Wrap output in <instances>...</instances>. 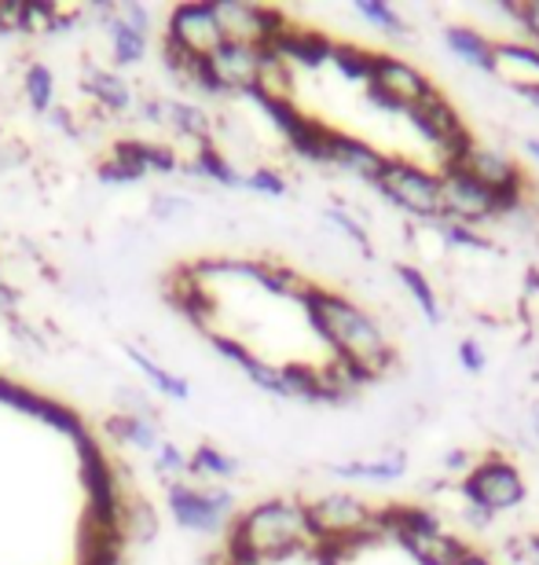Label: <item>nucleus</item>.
I'll return each mask as SVG.
<instances>
[{"label": "nucleus", "instance_id": "46", "mask_svg": "<svg viewBox=\"0 0 539 565\" xmlns=\"http://www.w3.org/2000/svg\"><path fill=\"white\" fill-rule=\"evenodd\" d=\"M48 121H52V129L71 132V137L77 132V126H74V115H71V110H66V107H52V110H48Z\"/></svg>", "mask_w": 539, "mask_h": 565}, {"label": "nucleus", "instance_id": "44", "mask_svg": "<svg viewBox=\"0 0 539 565\" xmlns=\"http://www.w3.org/2000/svg\"><path fill=\"white\" fill-rule=\"evenodd\" d=\"M126 547H96L88 555H77V565H121Z\"/></svg>", "mask_w": 539, "mask_h": 565}, {"label": "nucleus", "instance_id": "21", "mask_svg": "<svg viewBox=\"0 0 539 565\" xmlns=\"http://www.w3.org/2000/svg\"><path fill=\"white\" fill-rule=\"evenodd\" d=\"M85 93L93 96L96 107H104L107 115H129V110L137 107L132 85L118 71H107V66H88V71H85Z\"/></svg>", "mask_w": 539, "mask_h": 565}, {"label": "nucleus", "instance_id": "23", "mask_svg": "<svg viewBox=\"0 0 539 565\" xmlns=\"http://www.w3.org/2000/svg\"><path fill=\"white\" fill-rule=\"evenodd\" d=\"M496 63L514 88L539 82V49L532 41H496Z\"/></svg>", "mask_w": 539, "mask_h": 565}, {"label": "nucleus", "instance_id": "35", "mask_svg": "<svg viewBox=\"0 0 539 565\" xmlns=\"http://www.w3.org/2000/svg\"><path fill=\"white\" fill-rule=\"evenodd\" d=\"M323 221H327L331 228H338L349 243H356V246H359V254H364V257H375V246H370L367 228L353 217L349 210H342V206H327V210H323Z\"/></svg>", "mask_w": 539, "mask_h": 565}, {"label": "nucleus", "instance_id": "45", "mask_svg": "<svg viewBox=\"0 0 539 565\" xmlns=\"http://www.w3.org/2000/svg\"><path fill=\"white\" fill-rule=\"evenodd\" d=\"M15 309H19V290L0 287V320H15Z\"/></svg>", "mask_w": 539, "mask_h": 565}, {"label": "nucleus", "instance_id": "50", "mask_svg": "<svg viewBox=\"0 0 539 565\" xmlns=\"http://www.w3.org/2000/svg\"><path fill=\"white\" fill-rule=\"evenodd\" d=\"M521 147H525V154H529L532 162L539 166V137H525V140H521Z\"/></svg>", "mask_w": 539, "mask_h": 565}, {"label": "nucleus", "instance_id": "12", "mask_svg": "<svg viewBox=\"0 0 539 565\" xmlns=\"http://www.w3.org/2000/svg\"><path fill=\"white\" fill-rule=\"evenodd\" d=\"M162 41H170L173 49L187 52V55L206 60V55L224 41L220 22L213 15V4H206V0H202V4H176L170 11V19H165Z\"/></svg>", "mask_w": 539, "mask_h": 565}, {"label": "nucleus", "instance_id": "5", "mask_svg": "<svg viewBox=\"0 0 539 565\" xmlns=\"http://www.w3.org/2000/svg\"><path fill=\"white\" fill-rule=\"evenodd\" d=\"M459 495H463L470 507H477V511L496 518V514L518 511V507L525 503V495H529V489H525L521 470L514 467L510 459H503L492 451V456L474 462V467L463 473V481H459Z\"/></svg>", "mask_w": 539, "mask_h": 565}, {"label": "nucleus", "instance_id": "38", "mask_svg": "<svg viewBox=\"0 0 539 565\" xmlns=\"http://www.w3.org/2000/svg\"><path fill=\"white\" fill-rule=\"evenodd\" d=\"M242 188L254 191V195H268V199L287 195V180H283V173H276V169H254V173H246Z\"/></svg>", "mask_w": 539, "mask_h": 565}, {"label": "nucleus", "instance_id": "22", "mask_svg": "<svg viewBox=\"0 0 539 565\" xmlns=\"http://www.w3.org/2000/svg\"><path fill=\"white\" fill-rule=\"evenodd\" d=\"M104 429L110 434V440H115V445H129V448H137V451H151V456L162 445L159 419H148V415H126V412H118V415H110V419L104 423Z\"/></svg>", "mask_w": 539, "mask_h": 565}, {"label": "nucleus", "instance_id": "28", "mask_svg": "<svg viewBox=\"0 0 539 565\" xmlns=\"http://www.w3.org/2000/svg\"><path fill=\"white\" fill-rule=\"evenodd\" d=\"M375 60H378V52L364 49V44H356V41H334L331 66L349 85H364L367 88L370 77H375Z\"/></svg>", "mask_w": 539, "mask_h": 565}, {"label": "nucleus", "instance_id": "51", "mask_svg": "<svg viewBox=\"0 0 539 565\" xmlns=\"http://www.w3.org/2000/svg\"><path fill=\"white\" fill-rule=\"evenodd\" d=\"M459 565H492L485 555H477V551H466V555H463V562H459Z\"/></svg>", "mask_w": 539, "mask_h": 565}, {"label": "nucleus", "instance_id": "10", "mask_svg": "<svg viewBox=\"0 0 539 565\" xmlns=\"http://www.w3.org/2000/svg\"><path fill=\"white\" fill-rule=\"evenodd\" d=\"M213 15L220 22L224 41H242L254 49L276 41V33L287 26V11L268 4H246V0H213Z\"/></svg>", "mask_w": 539, "mask_h": 565}, {"label": "nucleus", "instance_id": "26", "mask_svg": "<svg viewBox=\"0 0 539 565\" xmlns=\"http://www.w3.org/2000/svg\"><path fill=\"white\" fill-rule=\"evenodd\" d=\"M392 273H397L400 287L411 294L414 309H419V312L425 316V320L433 323V327H441V320H444V309H441V298H436V290H433L430 276H425L422 268H419V265H411V262L392 265Z\"/></svg>", "mask_w": 539, "mask_h": 565}, {"label": "nucleus", "instance_id": "41", "mask_svg": "<svg viewBox=\"0 0 539 565\" xmlns=\"http://www.w3.org/2000/svg\"><path fill=\"white\" fill-rule=\"evenodd\" d=\"M459 364H463V371H470V375H481L485 371V349H481V342L477 338H463L459 342Z\"/></svg>", "mask_w": 539, "mask_h": 565}, {"label": "nucleus", "instance_id": "14", "mask_svg": "<svg viewBox=\"0 0 539 565\" xmlns=\"http://www.w3.org/2000/svg\"><path fill=\"white\" fill-rule=\"evenodd\" d=\"M213 77H217L224 96H250L257 88V66H261V49L242 41H220L217 49L206 55Z\"/></svg>", "mask_w": 539, "mask_h": 565}, {"label": "nucleus", "instance_id": "2", "mask_svg": "<svg viewBox=\"0 0 539 565\" xmlns=\"http://www.w3.org/2000/svg\"><path fill=\"white\" fill-rule=\"evenodd\" d=\"M312 331L320 334V342H327L334 349V356H345L370 371L375 379H381L392 367V349L386 331L378 327V320L367 309H359L356 301L331 294L312 282V290L301 298Z\"/></svg>", "mask_w": 539, "mask_h": 565}, {"label": "nucleus", "instance_id": "40", "mask_svg": "<svg viewBox=\"0 0 539 565\" xmlns=\"http://www.w3.org/2000/svg\"><path fill=\"white\" fill-rule=\"evenodd\" d=\"M191 202L184 195H154L151 199V213L154 221H176V217H187Z\"/></svg>", "mask_w": 539, "mask_h": 565}, {"label": "nucleus", "instance_id": "25", "mask_svg": "<svg viewBox=\"0 0 539 565\" xmlns=\"http://www.w3.org/2000/svg\"><path fill=\"white\" fill-rule=\"evenodd\" d=\"M180 173H191V177H198V180H209V184H217V188H228V191H235V188H242V173L235 169L228 158H224L220 151H217V143H206V147H198L195 151V158L184 166L180 162Z\"/></svg>", "mask_w": 539, "mask_h": 565}, {"label": "nucleus", "instance_id": "15", "mask_svg": "<svg viewBox=\"0 0 539 565\" xmlns=\"http://www.w3.org/2000/svg\"><path fill=\"white\" fill-rule=\"evenodd\" d=\"M397 544L408 551V555L419 562V565H459L466 555V540L448 533V529L436 522V525H414V529H400Z\"/></svg>", "mask_w": 539, "mask_h": 565}, {"label": "nucleus", "instance_id": "49", "mask_svg": "<svg viewBox=\"0 0 539 565\" xmlns=\"http://www.w3.org/2000/svg\"><path fill=\"white\" fill-rule=\"evenodd\" d=\"M525 558H529L532 565H539V533L525 536Z\"/></svg>", "mask_w": 539, "mask_h": 565}, {"label": "nucleus", "instance_id": "19", "mask_svg": "<svg viewBox=\"0 0 539 565\" xmlns=\"http://www.w3.org/2000/svg\"><path fill=\"white\" fill-rule=\"evenodd\" d=\"M334 478L342 481H370V484H389L400 481L408 473V451L403 448H386L375 459H349V462H331L327 467Z\"/></svg>", "mask_w": 539, "mask_h": 565}, {"label": "nucleus", "instance_id": "43", "mask_svg": "<svg viewBox=\"0 0 539 565\" xmlns=\"http://www.w3.org/2000/svg\"><path fill=\"white\" fill-rule=\"evenodd\" d=\"M118 19L121 22H129L132 30H140V33H148L151 30V11L143 8V4H118Z\"/></svg>", "mask_w": 539, "mask_h": 565}, {"label": "nucleus", "instance_id": "7", "mask_svg": "<svg viewBox=\"0 0 539 565\" xmlns=\"http://www.w3.org/2000/svg\"><path fill=\"white\" fill-rule=\"evenodd\" d=\"M165 500H170L173 522L198 536L220 533V529L231 525V518H235V495H231V489H224V484L198 489V484L176 481V484H170Z\"/></svg>", "mask_w": 539, "mask_h": 565}, {"label": "nucleus", "instance_id": "53", "mask_svg": "<svg viewBox=\"0 0 539 565\" xmlns=\"http://www.w3.org/2000/svg\"><path fill=\"white\" fill-rule=\"evenodd\" d=\"M536 379H539V367H536Z\"/></svg>", "mask_w": 539, "mask_h": 565}, {"label": "nucleus", "instance_id": "31", "mask_svg": "<svg viewBox=\"0 0 539 565\" xmlns=\"http://www.w3.org/2000/svg\"><path fill=\"white\" fill-rule=\"evenodd\" d=\"M126 356L137 364L140 371H143V379L151 382L154 390L162 393V397H170V401H187L191 397V390H187V382L180 379V375H173V371H165L159 360H151L143 349H137V345H126Z\"/></svg>", "mask_w": 539, "mask_h": 565}, {"label": "nucleus", "instance_id": "32", "mask_svg": "<svg viewBox=\"0 0 539 565\" xmlns=\"http://www.w3.org/2000/svg\"><path fill=\"white\" fill-rule=\"evenodd\" d=\"M107 38H110V52H115V63L121 66H137L148 55V33L132 30L118 15L107 22Z\"/></svg>", "mask_w": 539, "mask_h": 565}, {"label": "nucleus", "instance_id": "11", "mask_svg": "<svg viewBox=\"0 0 539 565\" xmlns=\"http://www.w3.org/2000/svg\"><path fill=\"white\" fill-rule=\"evenodd\" d=\"M463 173H470L477 184H485L488 191H496L507 202H518L525 206V191H529V177L525 169L514 162L507 151H496V147H481L474 143L463 158Z\"/></svg>", "mask_w": 539, "mask_h": 565}, {"label": "nucleus", "instance_id": "36", "mask_svg": "<svg viewBox=\"0 0 539 565\" xmlns=\"http://www.w3.org/2000/svg\"><path fill=\"white\" fill-rule=\"evenodd\" d=\"M433 228L441 232V239H444L448 246H459V250H492V243H488L477 228H470V224H459V221H433Z\"/></svg>", "mask_w": 539, "mask_h": 565}, {"label": "nucleus", "instance_id": "18", "mask_svg": "<svg viewBox=\"0 0 539 565\" xmlns=\"http://www.w3.org/2000/svg\"><path fill=\"white\" fill-rule=\"evenodd\" d=\"M444 49L455 55L459 63H466L470 71L496 77L499 63H496V41L485 38L474 26H444Z\"/></svg>", "mask_w": 539, "mask_h": 565}, {"label": "nucleus", "instance_id": "9", "mask_svg": "<svg viewBox=\"0 0 539 565\" xmlns=\"http://www.w3.org/2000/svg\"><path fill=\"white\" fill-rule=\"evenodd\" d=\"M148 173H180V158L173 147L154 140H121L104 162L96 166L99 184H140Z\"/></svg>", "mask_w": 539, "mask_h": 565}, {"label": "nucleus", "instance_id": "4", "mask_svg": "<svg viewBox=\"0 0 539 565\" xmlns=\"http://www.w3.org/2000/svg\"><path fill=\"white\" fill-rule=\"evenodd\" d=\"M375 191L408 217L419 221H441V177L430 173L425 166L411 162V158L386 154V166L375 180Z\"/></svg>", "mask_w": 539, "mask_h": 565}, {"label": "nucleus", "instance_id": "24", "mask_svg": "<svg viewBox=\"0 0 539 565\" xmlns=\"http://www.w3.org/2000/svg\"><path fill=\"white\" fill-rule=\"evenodd\" d=\"M165 126H170L176 137L195 140L198 147L213 143V132H217L206 110L198 104H187V99H165Z\"/></svg>", "mask_w": 539, "mask_h": 565}, {"label": "nucleus", "instance_id": "30", "mask_svg": "<svg viewBox=\"0 0 539 565\" xmlns=\"http://www.w3.org/2000/svg\"><path fill=\"white\" fill-rule=\"evenodd\" d=\"M294 74L298 71L276 49H261V66H257V88H254V93L294 99Z\"/></svg>", "mask_w": 539, "mask_h": 565}, {"label": "nucleus", "instance_id": "39", "mask_svg": "<svg viewBox=\"0 0 539 565\" xmlns=\"http://www.w3.org/2000/svg\"><path fill=\"white\" fill-rule=\"evenodd\" d=\"M503 15H510L518 26L529 33L539 49V0H518V4H503Z\"/></svg>", "mask_w": 539, "mask_h": 565}, {"label": "nucleus", "instance_id": "47", "mask_svg": "<svg viewBox=\"0 0 539 565\" xmlns=\"http://www.w3.org/2000/svg\"><path fill=\"white\" fill-rule=\"evenodd\" d=\"M470 467H474V462H470V456H466V451L463 448H455V451H444V470L448 473H466Z\"/></svg>", "mask_w": 539, "mask_h": 565}, {"label": "nucleus", "instance_id": "48", "mask_svg": "<svg viewBox=\"0 0 539 565\" xmlns=\"http://www.w3.org/2000/svg\"><path fill=\"white\" fill-rule=\"evenodd\" d=\"M518 96L525 99V104H532V107L539 110V82H532V85H518Z\"/></svg>", "mask_w": 539, "mask_h": 565}, {"label": "nucleus", "instance_id": "6", "mask_svg": "<svg viewBox=\"0 0 539 565\" xmlns=\"http://www.w3.org/2000/svg\"><path fill=\"white\" fill-rule=\"evenodd\" d=\"M441 177V221H459V224H488L499 217H510L521 206L518 202H507L496 191H488L485 184H477L474 177L463 173V169H448Z\"/></svg>", "mask_w": 539, "mask_h": 565}, {"label": "nucleus", "instance_id": "13", "mask_svg": "<svg viewBox=\"0 0 539 565\" xmlns=\"http://www.w3.org/2000/svg\"><path fill=\"white\" fill-rule=\"evenodd\" d=\"M403 118H408L411 126L419 129V137L425 143H433L436 151H444V147H452L455 140L470 137L463 115L455 110V104L448 99L444 88H436V85L419 99V104H411L403 110Z\"/></svg>", "mask_w": 539, "mask_h": 565}, {"label": "nucleus", "instance_id": "52", "mask_svg": "<svg viewBox=\"0 0 539 565\" xmlns=\"http://www.w3.org/2000/svg\"><path fill=\"white\" fill-rule=\"evenodd\" d=\"M529 423H532V434L539 437V404H532V412H529Z\"/></svg>", "mask_w": 539, "mask_h": 565}, {"label": "nucleus", "instance_id": "37", "mask_svg": "<svg viewBox=\"0 0 539 565\" xmlns=\"http://www.w3.org/2000/svg\"><path fill=\"white\" fill-rule=\"evenodd\" d=\"M154 473H159V478H165L170 484L187 478V456L173 445V440H162L159 451H154Z\"/></svg>", "mask_w": 539, "mask_h": 565}, {"label": "nucleus", "instance_id": "27", "mask_svg": "<svg viewBox=\"0 0 539 565\" xmlns=\"http://www.w3.org/2000/svg\"><path fill=\"white\" fill-rule=\"evenodd\" d=\"M121 540L129 544H151L154 536H159V514H154V507L143 500V495H126V503H121Z\"/></svg>", "mask_w": 539, "mask_h": 565}, {"label": "nucleus", "instance_id": "1", "mask_svg": "<svg viewBox=\"0 0 539 565\" xmlns=\"http://www.w3.org/2000/svg\"><path fill=\"white\" fill-rule=\"evenodd\" d=\"M312 551L305 503L261 500L231 518L224 540V562L231 565H272Z\"/></svg>", "mask_w": 539, "mask_h": 565}, {"label": "nucleus", "instance_id": "29", "mask_svg": "<svg viewBox=\"0 0 539 565\" xmlns=\"http://www.w3.org/2000/svg\"><path fill=\"white\" fill-rule=\"evenodd\" d=\"M187 478L198 481H231L239 478V459L220 451L217 445H198L187 456Z\"/></svg>", "mask_w": 539, "mask_h": 565}, {"label": "nucleus", "instance_id": "42", "mask_svg": "<svg viewBox=\"0 0 539 565\" xmlns=\"http://www.w3.org/2000/svg\"><path fill=\"white\" fill-rule=\"evenodd\" d=\"M22 8L26 0H0V33H22Z\"/></svg>", "mask_w": 539, "mask_h": 565}, {"label": "nucleus", "instance_id": "33", "mask_svg": "<svg viewBox=\"0 0 539 565\" xmlns=\"http://www.w3.org/2000/svg\"><path fill=\"white\" fill-rule=\"evenodd\" d=\"M353 11L375 30L386 33L389 41H408V22H403V15L392 4H381V0H356Z\"/></svg>", "mask_w": 539, "mask_h": 565}, {"label": "nucleus", "instance_id": "17", "mask_svg": "<svg viewBox=\"0 0 539 565\" xmlns=\"http://www.w3.org/2000/svg\"><path fill=\"white\" fill-rule=\"evenodd\" d=\"M327 166L334 169H345L349 177L364 180V184L375 188V180L386 166V154L378 147H370L367 140L353 137V132H342V129H331V143H327Z\"/></svg>", "mask_w": 539, "mask_h": 565}, {"label": "nucleus", "instance_id": "16", "mask_svg": "<svg viewBox=\"0 0 539 565\" xmlns=\"http://www.w3.org/2000/svg\"><path fill=\"white\" fill-rule=\"evenodd\" d=\"M265 49H276L294 71H320V66L331 63L334 38H327V33H320V30L298 26V22H287V26L276 33V41L265 44Z\"/></svg>", "mask_w": 539, "mask_h": 565}, {"label": "nucleus", "instance_id": "3", "mask_svg": "<svg viewBox=\"0 0 539 565\" xmlns=\"http://www.w3.org/2000/svg\"><path fill=\"white\" fill-rule=\"evenodd\" d=\"M305 518H309L312 544H323V540H349V544L364 551L367 544H375L381 536L375 522L378 507H370L367 500H359L353 492L316 495L312 503H305Z\"/></svg>", "mask_w": 539, "mask_h": 565}, {"label": "nucleus", "instance_id": "54", "mask_svg": "<svg viewBox=\"0 0 539 565\" xmlns=\"http://www.w3.org/2000/svg\"><path fill=\"white\" fill-rule=\"evenodd\" d=\"M0 287H4V279H0Z\"/></svg>", "mask_w": 539, "mask_h": 565}, {"label": "nucleus", "instance_id": "34", "mask_svg": "<svg viewBox=\"0 0 539 565\" xmlns=\"http://www.w3.org/2000/svg\"><path fill=\"white\" fill-rule=\"evenodd\" d=\"M22 93H26V104L37 110V115H48L55 107V77L44 63H30L26 74H22Z\"/></svg>", "mask_w": 539, "mask_h": 565}, {"label": "nucleus", "instance_id": "20", "mask_svg": "<svg viewBox=\"0 0 539 565\" xmlns=\"http://www.w3.org/2000/svg\"><path fill=\"white\" fill-rule=\"evenodd\" d=\"M235 276H246L261 290L276 294V298L301 301L312 290V279L305 273H298V268H290V265H272V262H239Z\"/></svg>", "mask_w": 539, "mask_h": 565}, {"label": "nucleus", "instance_id": "8", "mask_svg": "<svg viewBox=\"0 0 539 565\" xmlns=\"http://www.w3.org/2000/svg\"><path fill=\"white\" fill-rule=\"evenodd\" d=\"M430 88L433 82L425 77V71H419V66L408 60H397V55L378 52L375 77H370V85L364 88V96L370 107L386 110V115H403V110L411 104H419Z\"/></svg>", "mask_w": 539, "mask_h": 565}]
</instances>
